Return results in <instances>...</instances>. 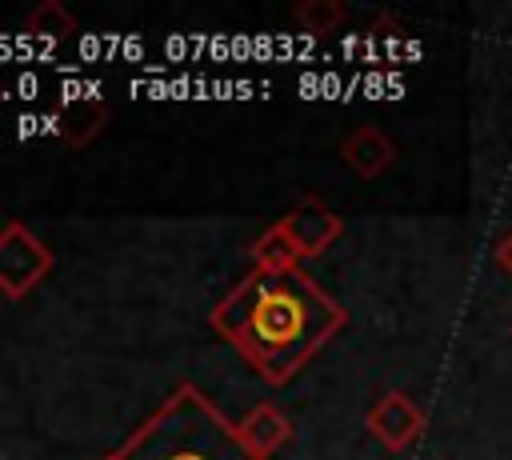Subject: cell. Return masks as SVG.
<instances>
[{
  "label": "cell",
  "mask_w": 512,
  "mask_h": 460,
  "mask_svg": "<svg viewBox=\"0 0 512 460\" xmlns=\"http://www.w3.org/2000/svg\"><path fill=\"white\" fill-rule=\"evenodd\" d=\"M208 324L240 352L244 364L272 388L288 384L344 324L348 312L304 268H252L208 312Z\"/></svg>",
  "instance_id": "6da1fadb"
},
{
  "label": "cell",
  "mask_w": 512,
  "mask_h": 460,
  "mask_svg": "<svg viewBox=\"0 0 512 460\" xmlns=\"http://www.w3.org/2000/svg\"><path fill=\"white\" fill-rule=\"evenodd\" d=\"M116 460H264L248 452L228 420L196 384H180L120 448Z\"/></svg>",
  "instance_id": "7a4b0ae2"
},
{
  "label": "cell",
  "mask_w": 512,
  "mask_h": 460,
  "mask_svg": "<svg viewBox=\"0 0 512 460\" xmlns=\"http://www.w3.org/2000/svg\"><path fill=\"white\" fill-rule=\"evenodd\" d=\"M48 272L52 248L24 220H8L0 228V292L8 300H24Z\"/></svg>",
  "instance_id": "3957f363"
},
{
  "label": "cell",
  "mask_w": 512,
  "mask_h": 460,
  "mask_svg": "<svg viewBox=\"0 0 512 460\" xmlns=\"http://www.w3.org/2000/svg\"><path fill=\"white\" fill-rule=\"evenodd\" d=\"M424 424H428L424 408H420L408 392H400V388L384 392V396L368 408V416H364L368 436H372L376 444H384L388 452H404V448H412V444L420 440Z\"/></svg>",
  "instance_id": "277c9868"
},
{
  "label": "cell",
  "mask_w": 512,
  "mask_h": 460,
  "mask_svg": "<svg viewBox=\"0 0 512 460\" xmlns=\"http://www.w3.org/2000/svg\"><path fill=\"white\" fill-rule=\"evenodd\" d=\"M276 224H280V232L296 244L300 260L328 252V248L340 240V232H344V220H340L328 204H320L316 196H304V200H300L292 212H284Z\"/></svg>",
  "instance_id": "5b68a950"
},
{
  "label": "cell",
  "mask_w": 512,
  "mask_h": 460,
  "mask_svg": "<svg viewBox=\"0 0 512 460\" xmlns=\"http://www.w3.org/2000/svg\"><path fill=\"white\" fill-rule=\"evenodd\" d=\"M340 160L360 176V180H376L392 168L396 160V144L380 124H356L344 140H340Z\"/></svg>",
  "instance_id": "8992f818"
},
{
  "label": "cell",
  "mask_w": 512,
  "mask_h": 460,
  "mask_svg": "<svg viewBox=\"0 0 512 460\" xmlns=\"http://www.w3.org/2000/svg\"><path fill=\"white\" fill-rule=\"evenodd\" d=\"M236 436H240V444L248 448V452H256V456H272L276 448H284L288 440H292V420L276 408V404H256V408H248L240 420H236Z\"/></svg>",
  "instance_id": "52a82bcc"
},
{
  "label": "cell",
  "mask_w": 512,
  "mask_h": 460,
  "mask_svg": "<svg viewBox=\"0 0 512 460\" xmlns=\"http://www.w3.org/2000/svg\"><path fill=\"white\" fill-rule=\"evenodd\" d=\"M108 124V104L104 100H72L60 112V140L72 148H84L88 140H96Z\"/></svg>",
  "instance_id": "ba28073f"
},
{
  "label": "cell",
  "mask_w": 512,
  "mask_h": 460,
  "mask_svg": "<svg viewBox=\"0 0 512 460\" xmlns=\"http://www.w3.org/2000/svg\"><path fill=\"white\" fill-rule=\"evenodd\" d=\"M252 264L260 272H288V268H300V252L296 244L280 232V224H272L268 232H260V240L252 244Z\"/></svg>",
  "instance_id": "9c48e42d"
},
{
  "label": "cell",
  "mask_w": 512,
  "mask_h": 460,
  "mask_svg": "<svg viewBox=\"0 0 512 460\" xmlns=\"http://www.w3.org/2000/svg\"><path fill=\"white\" fill-rule=\"evenodd\" d=\"M296 24L304 28V32H312V36H324V32H336L340 24H344V16H348V8L344 4H336V0H304V4H296Z\"/></svg>",
  "instance_id": "30bf717a"
},
{
  "label": "cell",
  "mask_w": 512,
  "mask_h": 460,
  "mask_svg": "<svg viewBox=\"0 0 512 460\" xmlns=\"http://www.w3.org/2000/svg\"><path fill=\"white\" fill-rule=\"evenodd\" d=\"M32 36H44V40H60V36H72L76 32V16L72 12H64V4H56V0H44L32 16H28V24H24Z\"/></svg>",
  "instance_id": "8fae6325"
},
{
  "label": "cell",
  "mask_w": 512,
  "mask_h": 460,
  "mask_svg": "<svg viewBox=\"0 0 512 460\" xmlns=\"http://www.w3.org/2000/svg\"><path fill=\"white\" fill-rule=\"evenodd\" d=\"M496 264H500V268L512 276V232H508V236L496 244Z\"/></svg>",
  "instance_id": "7c38bea8"
},
{
  "label": "cell",
  "mask_w": 512,
  "mask_h": 460,
  "mask_svg": "<svg viewBox=\"0 0 512 460\" xmlns=\"http://www.w3.org/2000/svg\"><path fill=\"white\" fill-rule=\"evenodd\" d=\"M16 124H20V140H28V136H36V132H40V116H20Z\"/></svg>",
  "instance_id": "4fadbf2b"
},
{
  "label": "cell",
  "mask_w": 512,
  "mask_h": 460,
  "mask_svg": "<svg viewBox=\"0 0 512 460\" xmlns=\"http://www.w3.org/2000/svg\"><path fill=\"white\" fill-rule=\"evenodd\" d=\"M104 460H116V452H112V456H104Z\"/></svg>",
  "instance_id": "5bb4252c"
}]
</instances>
